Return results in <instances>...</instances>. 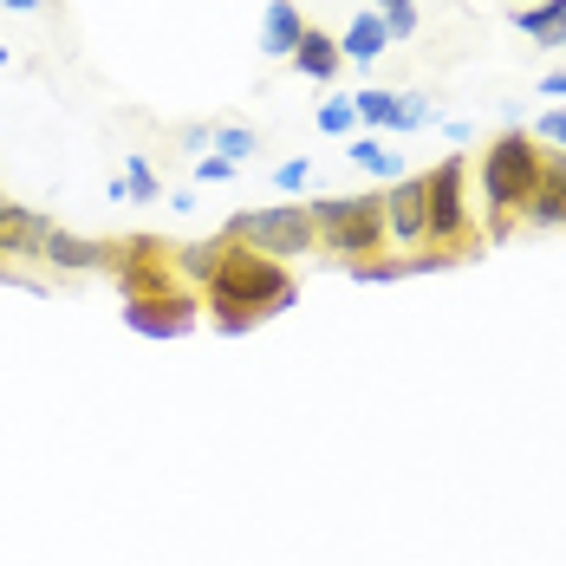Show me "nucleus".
I'll return each instance as SVG.
<instances>
[{
    "label": "nucleus",
    "instance_id": "nucleus-1",
    "mask_svg": "<svg viewBox=\"0 0 566 566\" xmlns=\"http://www.w3.org/2000/svg\"><path fill=\"white\" fill-rule=\"evenodd\" d=\"M293 300H300V286L286 274V261L248 248V241H228L222 248V268L209 274V306H216V326H222V333H248V326L286 313Z\"/></svg>",
    "mask_w": 566,
    "mask_h": 566
},
{
    "label": "nucleus",
    "instance_id": "nucleus-2",
    "mask_svg": "<svg viewBox=\"0 0 566 566\" xmlns=\"http://www.w3.org/2000/svg\"><path fill=\"white\" fill-rule=\"evenodd\" d=\"M534 182H541V150H534V137H527V130H502V137L482 150V202H489V216H495V234L527 209Z\"/></svg>",
    "mask_w": 566,
    "mask_h": 566
},
{
    "label": "nucleus",
    "instance_id": "nucleus-3",
    "mask_svg": "<svg viewBox=\"0 0 566 566\" xmlns=\"http://www.w3.org/2000/svg\"><path fill=\"white\" fill-rule=\"evenodd\" d=\"M306 216L319 228V248L339 254L345 268L371 261L391 234H385V196H326V202H306Z\"/></svg>",
    "mask_w": 566,
    "mask_h": 566
},
{
    "label": "nucleus",
    "instance_id": "nucleus-4",
    "mask_svg": "<svg viewBox=\"0 0 566 566\" xmlns=\"http://www.w3.org/2000/svg\"><path fill=\"white\" fill-rule=\"evenodd\" d=\"M228 241H248L274 261H293V254H313L319 228L306 216V202H274V209H254V216H234L228 222Z\"/></svg>",
    "mask_w": 566,
    "mask_h": 566
},
{
    "label": "nucleus",
    "instance_id": "nucleus-5",
    "mask_svg": "<svg viewBox=\"0 0 566 566\" xmlns=\"http://www.w3.org/2000/svg\"><path fill=\"white\" fill-rule=\"evenodd\" d=\"M117 281H124V300H176L189 286H176V248L170 241H150V234H130L117 241Z\"/></svg>",
    "mask_w": 566,
    "mask_h": 566
},
{
    "label": "nucleus",
    "instance_id": "nucleus-6",
    "mask_svg": "<svg viewBox=\"0 0 566 566\" xmlns=\"http://www.w3.org/2000/svg\"><path fill=\"white\" fill-rule=\"evenodd\" d=\"M423 209H430V248L455 254L462 241L475 248V228H469V196H462V157L423 170Z\"/></svg>",
    "mask_w": 566,
    "mask_h": 566
},
{
    "label": "nucleus",
    "instance_id": "nucleus-7",
    "mask_svg": "<svg viewBox=\"0 0 566 566\" xmlns=\"http://www.w3.org/2000/svg\"><path fill=\"white\" fill-rule=\"evenodd\" d=\"M40 261H53L59 274H112L117 268V241H85V234H72V228L46 222Z\"/></svg>",
    "mask_w": 566,
    "mask_h": 566
},
{
    "label": "nucleus",
    "instance_id": "nucleus-8",
    "mask_svg": "<svg viewBox=\"0 0 566 566\" xmlns=\"http://www.w3.org/2000/svg\"><path fill=\"white\" fill-rule=\"evenodd\" d=\"M385 234L397 248H423L430 241V209H423V176H397L385 189Z\"/></svg>",
    "mask_w": 566,
    "mask_h": 566
},
{
    "label": "nucleus",
    "instance_id": "nucleus-9",
    "mask_svg": "<svg viewBox=\"0 0 566 566\" xmlns=\"http://www.w3.org/2000/svg\"><path fill=\"white\" fill-rule=\"evenodd\" d=\"M124 326L144 333V339H182L196 326V293H176V300H124Z\"/></svg>",
    "mask_w": 566,
    "mask_h": 566
},
{
    "label": "nucleus",
    "instance_id": "nucleus-10",
    "mask_svg": "<svg viewBox=\"0 0 566 566\" xmlns=\"http://www.w3.org/2000/svg\"><path fill=\"white\" fill-rule=\"evenodd\" d=\"M40 241H46L40 209H20V202L0 209V261H40Z\"/></svg>",
    "mask_w": 566,
    "mask_h": 566
},
{
    "label": "nucleus",
    "instance_id": "nucleus-11",
    "mask_svg": "<svg viewBox=\"0 0 566 566\" xmlns=\"http://www.w3.org/2000/svg\"><path fill=\"white\" fill-rule=\"evenodd\" d=\"M534 228H566V157H541V182H534V196H527V209H521Z\"/></svg>",
    "mask_w": 566,
    "mask_h": 566
},
{
    "label": "nucleus",
    "instance_id": "nucleus-12",
    "mask_svg": "<svg viewBox=\"0 0 566 566\" xmlns=\"http://www.w3.org/2000/svg\"><path fill=\"white\" fill-rule=\"evenodd\" d=\"M300 33H306V13L293 0H268V13H261V59H293Z\"/></svg>",
    "mask_w": 566,
    "mask_h": 566
},
{
    "label": "nucleus",
    "instance_id": "nucleus-13",
    "mask_svg": "<svg viewBox=\"0 0 566 566\" xmlns=\"http://www.w3.org/2000/svg\"><path fill=\"white\" fill-rule=\"evenodd\" d=\"M339 40L333 33H319V27H306L300 33V46H293V72H306L313 85H326V78H339Z\"/></svg>",
    "mask_w": 566,
    "mask_h": 566
},
{
    "label": "nucleus",
    "instance_id": "nucleus-14",
    "mask_svg": "<svg viewBox=\"0 0 566 566\" xmlns=\"http://www.w3.org/2000/svg\"><path fill=\"white\" fill-rule=\"evenodd\" d=\"M514 27L541 46H566V0H534V7H514Z\"/></svg>",
    "mask_w": 566,
    "mask_h": 566
},
{
    "label": "nucleus",
    "instance_id": "nucleus-15",
    "mask_svg": "<svg viewBox=\"0 0 566 566\" xmlns=\"http://www.w3.org/2000/svg\"><path fill=\"white\" fill-rule=\"evenodd\" d=\"M378 53H391V33H385V20H378V13H358V20L345 27V40H339V59L371 65Z\"/></svg>",
    "mask_w": 566,
    "mask_h": 566
},
{
    "label": "nucleus",
    "instance_id": "nucleus-16",
    "mask_svg": "<svg viewBox=\"0 0 566 566\" xmlns=\"http://www.w3.org/2000/svg\"><path fill=\"white\" fill-rule=\"evenodd\" d=\"M222 234H216V241H189V248H176V274H182V281H202L209 286V274H216V268H222Z\"/></svg>",
    "mask_w": 566,
    "mask_h": 566
},
{
    "label": "nucleus",
    "instance_id": "nucleus-17",
    "mask_svg": "<svg viewBox=\"0 0 566 566\" xmlns=\"http://www.w3.org/2000/svg\"><path fill=\"white\" fill-rule=\"evenodd\" d=\"M345 157H352V164H358V170H371V176H403V157H397V150H385V144H378V137H352V150H345Z\"/></svg>",
    "mask_w": 566,
    "mask_h": 566
},
{
    "label": "nucleus",
    "instance_id": "nucleus-18",
    "mask_svg": "<svg viewBox=\"0 0 566 566\" xmlns=\"http://www.w3.org/2000/svg\"><path fill=\"white\" fill-rule=\"evenodd\" d=\"M352 117H358V124H378V130H391L397 92H385V85H365V92H352Z\"/></svg>",
    "mask_w": 566,
    "mask_h": 566
},
{
    "label": "nucleus",
    "instance_id": "nucleus-19",
    "mask_svg": "<svg viewBox=\"0 0 566 566\" xmlns=\"http://www.w3.org/2000/svg\"><path fill=\"white\" fill-rule=\"evenodd\" d=\"M209 144H216V157H228V164H248V157L261 150V130H248V124H216Z\"/></svg>",
    "mask_w": 566,
    "mask_h": 566
},
{
    "label": "nucleus",
    "instance_id": "nucleus-20",
    "mask_svg": "<svg viewBox=\"0 0 566 566\" xmlns=\"http://www.w3.org/2000/svg\"><path fill=\"white\" fill-rule=\"evenodd\" d=\"M124 182H130V202H157V170H150V157H144V150H130V157H124Z\"/></svg>",
    "mask_w": 566,
    "mask_h": 566
},
{
    "label": "nucleus",
    "instance_id": "nucleus-21",
    "mask_svg": "<svg viewBox=\"0 0 566 566\" xmlns=\"http://www.w3.org/2000/svg\"><path fill=\"white\" fill-rule=\"evenodd\" d=\"M423 124H437V105H430V98H410V92H397L391 130H423Z\"/></svg>",
    "mask_w": 566,
    "mask_h": 566
},
{
    "label": "nucleus",
    "instance_id": "nucleus-22",
    "mask_svg": "<svg viewBox=\"0 0 566 566\" xmlns=\"http://www.w3.org/2000/svg\"><path fill=\"white\" fill-rule=\"evenodd\" d=\"M352 124H358V117H352V98H326V105H319V130H326V137H352Z\"/></svg>",
    "mask_w": 566,
    "mask_h": 566
},
{
    "label": "nucleus",
    "instance_id": "nucleus-23",
    "mask_svg": "<svg viewBox=\"0 0 566 566\" xmlns=\"http://www.w3.org/2000/svg\"><path fill=\"white\" fill-rule=\"evenodd\" d=\"M306 176H313V164H306V157H293V164L274 170V189H306Z\"/></svg>",
    "mask_w": 566,
    "mask_h": 566
},
{
    "label": "nucleus",
    "instance_id": "nucleus-24",
    "mask_svg": "<svg viewBox=\"0 0 566 566\" xmlns=\"http://www.w3.org/2000/svg\"><path fill=\"white\" fill-rule=\"evenodd\" d=\"M534 137H547V144H560L566 150V112H547L541 124H534Z\"/></svg>",
    "mask_w": 566,
    "mask_h": 566
},
{
    "label": "nucleus",
    "instance_id": "nucleus-25",
    "mask_svg": "<svg viewBox=\"0 0 566 566\" xmlns=\"http://www.w3.org/2000/svg\"><path fill=\"white\" fill-rule=\"evenodd\" d=\"M228 176H234L228 157H202V164H196V182H228Z\"/></svg>",
    "mask_w": 566,
    "mask_h": 566
},
{
    "label": "nucleus",
    "instance_id": "nucleus-26",
    "mask_svg": "<svg viewBox=\"0 0 566 566\" xmlns=\"http://www.w3.org/2000/svg\"><path fill=\"white\" fill-rule=\"evenodd\" d=\"M378 7V20H397V13H417V0H371Z\"/></svg>",
    "mask_w": 566,
    "mask_h": 566
},
{
    "label": "nucleus",
    "instance_id": "nucleus-27",
    "mask_svg": "<svg viewBox=\"0 0 566 566\" xmlns=\"http://www.w3.org/2000/svg\"><path fill=\"white\" fill-rule=\"evenodd\" d=\"M541 92H547V98H566V72H547V78H541Z\"/></svg>",
    "mask_w": 566,
    "mask_h": 566
},
{
    "label": "nucleus",
    "instance_id": "nucleus-28",
    "mask_svg": "<svg viewBox=\"0 0 566 566\" xmlns=\"http://www.w3.org/2000/svg\"><path fill=\"white\" fill-rule=\"evenodd\" d=\"M0 7H13V13H40V7H53V0H0Z\"/></svg>",
    "mask_w": 566,
    "mask_h": 566
},
{
    "label": "nucleus",
    "instance_id": "nucleus-29",
    "mask_svg": "<svg viewBox=\"0 0 566 566\" xmlns=\"http://www.w3.org/2000/svg\"><path fill=\"white\" fill-rule=\"evenodd\" d=\"M7 59H13V53H7V46H0V65H7Z\"/></svg>",
    "mask_w": 566,
    "mask_h": 566
},
{
    "label": "nucleus",
    "instance_id": "nucleus-30",
    "mask_svg": "<svg viewBox=\"0 0 566 566\" xmlns=\"http://www.w3.org/2000/svg\"><path fill=\"white\" fill-rule=\"evenodd\" d=\"M0 209H7V196H0Z\"/></svg>",
    "mask_w": 566,
    "mask_h": 566
}]
</instances>
